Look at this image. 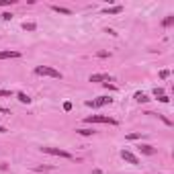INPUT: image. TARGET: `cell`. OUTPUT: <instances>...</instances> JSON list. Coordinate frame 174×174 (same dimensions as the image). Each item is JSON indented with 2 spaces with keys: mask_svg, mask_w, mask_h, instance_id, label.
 <instances>
[{
  "mask_svg": "<svg viewBox=\"0 0 174 174\" xmlns=\"http://www.w3.org/2000/svg\"><path fill=\"white\" fill-rule=\"evenodd\" d=\"M35 74L37 76H49V78H58V80H62L64 76H62V72L56 68H51V66H37L35 68Z\"/></svg>",
  "mask_w": 174,
  "mask_h": 174,
  "instance_id": "1",
  "label": "cell"
},
{
  "mask_svg": "<svg viewBox=\"0 0 174 174\" xmlns=\"http://www.w3.org/2000/svg\"><path fill=\"white\" fill-rule=\"evenodd\" d=\"M84 123H103V125H117V121L113 119V117H109V115H90V117H86L84 119Z\"/></svg>",
  "mask_w": 174,
  "mask_h": 174,
  "instance_id": "2",
  "label": "cell"
},
{
  "mask_svg": "<svg viewBox=\"0 0 174 174\" xmlns=\"http://www.w3.org/2000/svg\"><path fill=\"white\" fill-rule=\"evenodd\" d=\"M43 154H49V156H58V158H66V160H74V156L66 150H59V148H41Z\"/></svg>",
  "mask_w": 174,
  "mask_h": 174,
  "instance_id": "3",
  "label": "cell"
},
{
  "mask_svg": "<svg viewBox=\"0 0 174 174\" xmlns=\"http://www.w3.org/2000/svg\"><path fill=\"white\" fill-rule=\"evenodd\" d=\"M111 103H113V98H109V96H98V98H92V100H86V106L98 109V106H104V104H111Z\"/></svg>",
  "mask_w": 174,
  "mask_h": 174,
  "instance_id": "4",
  "label": "cell"
},
{
  "mask_svg": "<svg viewBox=\"0 0 174 174\" xmlns=\"http://www.w3.org/2000/svg\"><path fill=\"white\" fill-rule=\"evenodd\" d=\"M121 158H123L125 162L133 164V166H139V158L135 156V154H131L129 150H121Z\"/></svg>",
  "mask_w": 174,
  "mask_h": 174,
  "instance_id": "5",
  "label": "cell"
},
{
  "mask_svg": "<svg viewBox=\"0 0 174 174\" xmlns=\"http://www.w3.org/2000/svg\"><path fill=\"white\" fill-rule=\"evenodd\" d=\"M88 80H90V82H100V84H104V82H113V76H109V74H92Z\"/></svg>",
  "mask_w": 174,
  "mask_h": 174,
  "instance_id": "6",
  "label": "cell"
},
{
  "mask_svg": "<svg viewBox=\"0 0 174 174\" xmlns=\"http://www.w3.org/2000/svg\"><path fill=\"white\" fill-rule=\"evenodd\" d=\"M14 58H21V51H14V49H4V51H0V59H14Z\"/></svg>",
  "mask_w": 174,
  "mask_h": 174,
  "instance_id": "7",
  "label": "cell"
},
{
  "mask_svg": "<svg viewBox=\"0 0 174 174\" xmlns=\"http://www.w3.org/2000/svg\"><path fill=\"white\" fill-rule=\"evenodd\" d=\"M137 148H139V152L146 154V156H154V154H156V148H152V146H148V143H139Z\"/></svg>",
  "mask_w": 174,
  "mask_h": 174,
  "instance_id": "8",
  "label": "cell"
},
{
  "mask_svg": "<svg viewBox=\"0 0 174 174\" xmlns=\"http://www.w3.org/2000/svg\"><path fill=\"white\" fill-rule=\"evenodd\" d=\"M51 10H53V12H59V14H66V16H70V14H72V10H70V8L59 6V4H51Z\"/></svg>",
  "mask_w": 174,
  "mask_h": 174,
  "instance_id": "9",
  "label": "cell"
},
{
  "mask_svg": "<svg viewBox=\"0 0 174 174\" xmlns=\"http://www.w3.org/2000/svg\"><path fill=\"white\" fill-rule=\"evenodd\" d=\"M16 98H19V103H23V104L31 103V96H29L27 92H16Z\"/></svg>",
  "mask_w": 174,
  "mask_h": 174,
  "instance_id": "10",
  "label": "cell"
},
{
  "mask_svg": "<svg viewBox=\"0 0 174 174\" xmlns=\"http://www.w3.org/2000/svg\"><path fill=\"white\" fill-rule=\"evenodd\" d=\"M123 10V6H109V8H104V14H119V12Z\"/></svg>",
  "mask_w": 174,
  "mask_h": 174,
  "instance_id": "11",
  "label": "cell"
},
{
  "mask_svg": "<svg viewBox=\"0 0 174 174\" xmlns=\"http://www.w3.org/2000/svg\"><path fill=\"white\" fill-rule=\"evenodd\" d=\"M135 100L137 103H148L150 98H148V94H143V92H135Z\"/></svg>",
  "mask_w": 174,
  "mask_h": 174,
  "instance_id": "12",
  "label": "cell"
},
{
  "mask_svg": "<svg viewBox=\"0 0 174 174\" xmlns=\"http://www.w3.org/2000/svg\"><path fill=\"white\" fill-rule=\"evenodd\" d=\"M23 29H25V31H35V29H37V25H35V23H27V21H25Z\"/></svg>",
  "mask_w": 174,
  "mask_h": 174,
  "instance_id": "13",
  "label": "cell"
},
{
  "mask_svg": "<svg viewBox=\"0 0 174 174\" xmlns=\"http://www.w3.org/2000/svg\"><path fill=\"white\" fill-rule=\"evenodd\" d=\"M76 133H80V135H94V129H76Z\"/></svg>",
  "mask_w": 174,
  "mask_h": 174,
  "instance_id": "14",
  "label": "cell"
},
{
  "mask_svg": "<svg viewBox=\"0 0 174 174\" xmlns=\"http://www.w3.org/2000/svg\"><path fill=\"white\" fill-rule=\"evenodd\" d=\"M154 96H156V98L164 96V88H162V86H156V88H154Z\"/></svg>",
  "mask_w": 174,
  "mask_h": 174,
  "instance_id": "15",
  "label": "cell"
},
{
  "mask_svg": "<svg viewBox=\"0 0 174 174\" xmlns=\"http://www.w3.org/2000/svg\"><path fill=\"white\" fill-rule=\"evenodd\" d=\"M12 4H16V0H0V6H2V8H6V6H12Z\"/></svg>",
  "mask_w": 174,
  "mask_h": 174,
  "instance_id": "16",
  "label": "cell"
},
{
  "mask_svg": "<svg viewBox=\"0 0 174 174\" xmlns=\"http://www.w3.org/2000/svg\"><path fill=\"white\" fill-rule=\"evenodd\" d=\"M162 25H164V27H172V25H174V16H166V19L162 21Z\"/></svg>",
  "mask_w": 174,
  "mask_h": 174,
  "instance_id": "17",
  "label": "cell"
},
{
  "mask_svg": "<svg viewBox=\"0 0 174 174\" xmlns=\"http://www.w3.org/2000/svg\"><path fill=\"white\" fill-rule=\"evenodd\" d=\"M12 16H14L12 12H0V19H2V21H10Z\"/></svg>",
  "mask_w": 174,
  "mask_h": 174,
  "instance_id": "18",
  "label": "cell"
},
{
  "mask_svg": "<svg viewBox=\"0 0 174 174\" xmlns=\"http://www.w3.org/2000/svg\"><path fill=\"white\" fill-rule=\"evenodd\" d=\"M139 137H141V133H129L125 139H127V141H133V139H139Z\"/></svg>",
  "mask_w": 174,
  "mask_h": 174,
  "instance_id": "19",
  "label": "cell"
},
{
  "mask_svg": "<svg viewBox=\"0 0 174 174\" xmlns=\"http://www.w3.org/2000/svg\"><path fill=\"white\" fill-rule=\"evenodd\" d=\"M10 96H12L10 90H0V98H10Z\"/></svg>",
  "mask_w": 174,
  "mask_h": 174,
  "instance_id": "20",
  "label": "cell"
},
{
  "mask_svg": "<svg viewBox=\"0 0 174 174\" xmlns=\"http://www.w3.org/2000/svg\"><path fill=\"white\" fill-rule=\"evenodd\" d=\"M47 170H53V166H37V172H47Z\"/></svg>",
  "mask_w": 174,
  "mask_h": 174,
  "instance_id": "21",
  "label": "cell"
},
{
  "mask_svg": "<svg viewBox=\"0 0 174 174\" xmlns=\"http://www.w3.org/2000/svg\"><path fill=\"white\" fill-rule=\"evenodd\" d=\"M168 76H170V72H168V70H162V72H160V78H168Z\"/></svg>",
  "mask_w": 174,
  "mask_h": 174,
  "instance_id": "22",
  "label": "cell"
},
{
  "mask_svg": "<svg viewBox=\"0 0 174 174\" xmlns=\"http://www.w3.org/2000/svg\"><path fill=\"white\" fill-rule=\"evenodd\" d=\"M96 56H98V58H109V56H111V53H109V51H98V53H96Z\"/></svg>",
  "mask_w": 174,
  "mask_h": 174,
  "instance_id": "23",
  "label": "cell"
},
{
  "mask_svg": "<svg viewBox=\"0 0 174 174\" xmlns=\"http://www.w3.org/2000/svg\"><path fill=\"white\" fill-rule=\"evenodd\" d=\"M158 100H160V103H170V98H168V96H166V94H164V96H160V98H158Z\"/></svg>",
  "mask_w": 174,
  "mask_h": 174,
  "instance_id": "24",
  "label": "cell"
},
{
  "mask_svg": "<svg viewBox=\"0 0 174 174\" xmlns=\"http://www.w3.org/2000/svg\"><path fill=\"white\" fill-rule=\"evenodd\" d=\"M64 111H72V103H64Z\"/></svg>",
  "mask_w": 174,
  "mask_h": 174,
  "instance_id": "25",
  "label": "cell"
},
{
  "mask_svg": "<svg viewBox=\"0 0 174 174\" xmlns=\"http://www.w3.org/2000/svg\"><path fill=\"white\" fill-rule=\"evenodd\" d=\"M0 133H6V127L4 125H0Z\"/></svg>",
  "mask_w": 174,
  "mask_h": 174,
  "instance_id": "26",
  "label": "cell"
}]
</instances>
